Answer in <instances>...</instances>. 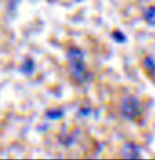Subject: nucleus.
Segmentation results:
<instances>
[{"label":"nucleus","instance_id":"nucleus-1","mask_svg":"<svg viewBox=\"0 0 155 160\" xmlns=\"http://www.w3.org/2000/svg\"><path fill=\"white\" fill-rule=\"evenodd\" d=\"M146 19L150 25L155 26V8H150L148 11L146 13Z\"/></svg>","mask_w":155,"mask_h":160}]
</instances>
